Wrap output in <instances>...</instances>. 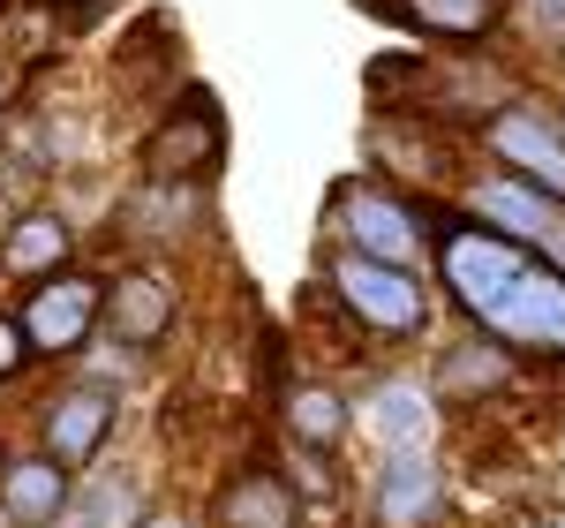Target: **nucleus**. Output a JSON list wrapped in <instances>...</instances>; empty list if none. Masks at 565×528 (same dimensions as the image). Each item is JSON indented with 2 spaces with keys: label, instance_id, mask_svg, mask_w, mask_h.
I'll return each instance as SVG.
<instances>
[{
  "label": "nucleus",
  "instance_id": "6",
  "mask_svg": "<svg viewBox=\"0 0 565 528\" xmlns=\"http://www.w3.org/2000/svg\"><path fill=\"white\" fill-rule=\"evenodd\" d=\"M226 151H234L226 106H218L212 84L189 76L174 98H159L143 114V129L129 144V175L136 181H218L226 175Z\"/></svg>",
  "mask_w": 565,
  "mask_h": 528
},
{
  "label": "nucleus",
  "instance_id": "27",
  "mask_svg": "<svg viewBox=\"0 0 565 528\" xmlns=\"http://www.w3.org/2000/svg\"><path fill=\"white\" fill-rule=\"evenodd\" d=\"M8 98H15V91L0 84V136H8V122H15V106H8Z\"/></svg>",
  "mask_w": 565,
  "mask_h": 528
},
{
  "label": "nucleus",
  "instance_id": "10",
  "mask_svg": "<svg viewBox=\"0 0 565 528\" xmlns=\"http://www.w3.org/2000/svg\"><path fill=\"white\" fill-rule=\"evenodd\" d=\"M189 317V272L167 257H106V325L98 340L167 355Z\"/></svg>",
  "mask_w": 565,
  "mask_h": 528
},
{
  "label": "nucleus",
  "instance_id": "8",
  "mask_svg": "<svg viewBox=\"0 0 565 528\" xmlns=\"http://www.w3.org/2000/svg\"><path fill=\"white\" fill-rule=\"evenodd\" d=\"M121 423H129V400L84 370H45V386L31 393V445L45 461H61L68 476L98 468L121 445Z\"/></svg>",
  "mask_w": 565,
  "mask_h": 528
},
{
  "label": "nucleus",
  "instance_id": "5",
  "mask_svg": "<svg viewBox=\"0 0 565 528\" xmlns=\"http://www.w3.org/2000/svg\"><path fill=\"white\" fill-rule=\"evenodd\" d=\"M468 159L498 167L505 181L535 189L543 204L565 212V106L543 84H513L476 129H468Z\"/></svg>",
  "mask_w": 565,
  "mask_h": 528
},
{
  "label": "nucleus",
  "instance_id": "22",
  "mask_svg": "<svg viewBox=\"0 0 565 528\" xmlns=\"http://www.w3.org/2000/svg\"><path fill=\"white\" fill-rule=\"evenodd\" d=\"M505 39H521L535 61L565 68V0H513V15H505Z\"/></svg>",
  "mask_w": 565,
  "mask_h": 528
},
{
  "label": "nucleus",
  "instance_id": "15",
  "mask_svg": "<svg viewBox=\"0 0 565 528\" xmlns=\"http://www.w3.org/2000/svg\"><path fill=\"white\" fill-rule=\"evenodd\" d=\"M354 8L430 53H490L513 15V0H354Z\"/></svg>",
  "mask_w": 565,
  "mask_h": 528
},
{
  "label": "nucleus",
  "instance_id": "26",
  "mask_svg": "<svg viewBox=\"0 0 565 528\" xmlns=\"http://www.w3.org/2000/svg\"><path fill=\"white\" fill-rule=\"evenodd\" d=\"M45 8L61 15V39H76V31H90V23H98L114 0H45Z\"/></svg>",
  "mask_w": 565,
  "mask_h": 528
},
{
  "label": "nucleus",
  "instance_id": "3",
  "mask_svg": "<svg viewBox=\"0 0 565 528\" xmlns=\"http://www.w3.org/2000/svg\"><path fill=\"white\" fill-rule=\"evenodd\" d=\"M430 204L437 197H415L399 181L370 175V167H348V175L324 181V204H317V242L332 250H354V257L377 264H415L430 272Z\"/></svg>",
  "mask_w": 565,
  "mask_h": 528
},
{
  "label": "nucleus",
  "instance_id": "13",
  "mask_svg": "<svg viewBox=\"0 0 565 528\" xmlns=\"http://www.w3.org/2000/svg\"><path fill=\"white\" fill-rule=\"evenodd\" d=\"M354 408H362V431H370L377 453H437V423H445V415H437L423 370L377 355V362L354 378Z\"/></svg>",
  "mask_w": 565,
  "mask_h": 528
},
{
  "label": "nucleus",
  "instance_id": "14",
  "mask_svg": "<svg viewBox=\"0 0 565 528\" xmlns=\"http://www.w3.org/2000/svg\"><path fill=\"white\" fill-rule=\"evenodd\" d=\"M204 528H309L302 498L287 490L279 461L271 453H234L218 461L212 484H204Z\"/></svg>",
  "mask_w": 565,
  "mask_h": 528
},
{
  "label": "nucleus",
  "instance_id": "4",
  "mask_svg": "<svg viewBox=\"0 0 565 528\" xmlns=\"http://www.w3.org/2000/svg\"><path fill=\"white\" fill-rule=\"evenodd\" d=\"M106 257H167L189 264L218 234V181H121L106 204ZM98 257V264H106Z\"/></svg>",
  "mask_w": 565,
  "mask_h": 528
},
{
  "label": "nucleus",
  "instance_id": "21",
  "mask_svg": "<svg viewBox=\"0 0 565 528\" xmlns=\"http://www.w3.org/2000/svg\"><path fill=\"white\" fill-rule=\"evenodd\" d=\"M271 461H279L287 490L302 498L309 528H317V521H340V528H348V514H354V468H348V461H317V453H279V445H271Z\"/></svg>",
  "mask_w": 565,
  "mask_h": 528
},
{
  "label": "nucleus",
  "instance_id": "17",
  "mask_svg": "<svg viewBox=\"0 0 565 528\" xmlns=\"http://www.w3.org/2000/svg\"><path fill=\"white\" fill-rule=\"evenodd\" d=\"M189 84V61H181V31L174 15H136L129 31H121V45L106 53V91L121 98V106H159V98H174V91Z\"/></svg>",
  "mask_w": 565,
  "mask_h": 528
},
{
  "label": "nucleus",
  "instance_id": "23",
  "mask_svg": "<svg viewBox=\"0 0 565 528\" xmlns=\"http://www.w3.org/2000/svg\"><path fill=\"white\" fill-rule=\"evenodd\" d=\"M84 378H98V386H114V393L129 400L151 386V370H159V355H143V348H121V340H90V355L76 362Z\"/></svg>",
  "mask_w": 565,
  "mask_h": 528
},
{
  "label": "nucleus",
  "instance_id": "28",
  "mask_svg": "<svg viewBox=\"0 0 565 528\" xmlns=\"http://www.w3.org/2000/svg\"><path fill=\"white\" fill-rule=\"evenodd\" d=\"M8 303H15V279H8V272H0V309H8Z\"/></svg>",
  "mask_w": 565,
  "mask_h": 528
},
{
  "label": "nucleus",
  "instance_id": "29",
  "mask_svg": "<svg viewBox=\"0 0 565 528\" xmlns=\"http://www.w3.org/2000/svg\"><path fill=\"white\" fill-rule=\"evenodd\" d=\"M0 528H8V514H0Z\"/></svg>",
  "mask_w": 565,
  "mask_h": 528
},
{
  "label": "nucleus",
  "instance_id": "11",
  "mask_svg": "<svg viewBox=\"0 0 565 528\" xmlns=\"http://www.w3.org/2000/svg\"><path fill=\"white\" fill-rule=\"evenodd\" d=\"M521 378L527 370L498 348V340H482L476 325H437V340L423 348V386H430L437 415H452V423L505 408V393H513Z\"/></svg>",
  "mask_w": 565,
  "mask_h": 528
},
{
  "label": "nucleus",
  "instance_id": "18",
  "mask_svg": "<svg viewBox=\"0 0 565 528\" xmlns=\"http://www.w3.org/2000/svg\"><path fill=\"white\" fill-rule=\"evenodd\" d=\"M76 498V476L61 461H45L31 439H0V514L8 528H61Z\"/></svg>",
  "mask_w": 565,
  "mask_h": 528
},
{
  "label": "nucleus",
  "instance_id": "9",
  "mask_svg": "<svg viewBox=\"0 0 565 528\" xmlns=\"http://www.w3.org/2000/svg\"><path fill=\"white\" fill-rule=\"evenodd\" d=\"M348 528H452L445 453H370V468H354Z\"/></svg>",
  "mask_w": 565,
  "mask_h": 528
},
{
  "label": "nucleus",
  "instance_id": "7",
  "mask_svg": "<svg viewBox=\"0 0 565 528\" xmlns=\"http://www.w3.org/2000/svg\"><path fill=\"white\" fill-rule=\"evenodd\" d=\"M15 325H23V348H31V370H76L106 325V264L98 257H76L68 272L53 279H31L15 295Z\"/></svg>",
  "mask_w": 565,
  "mask_h": 528
},
{
  "label": "nucleus",
  "instance_id": "25",
  "mask_svg": "<svg viewBox=\"0 0 565 528\" xmlns=\"http://www.w3.org/2000/svg\"><path fill=\"white\" fill-rule=\"evenodd\" d=\"M136 528H204V506H189L181 490H159V498H151V514H143Z\"/></svg>",
  "mask_w": 565,
  "mask_h": 528
},
{
  "label": "nucleus",
  "instance_id": "2",
  "mask_svg": "<svg viewBox=\"0 0 565 528\" xmlns=\"http://www.w3.org/2000/svg\"><path fill=\"white\" fill-rule=\"evenodd\" d=\"M309 279L348 309L354 325L370 332V348L392 355V362H407V355H423L437 340L445 303H437L430 272H415V264H377V257H354V250L317 242V272Z\"/></svg>",
  "mask_w": 565,
  "mask_h": 528
},
{
  "label": "nucleus",
  "instance_id": "20",
  "mask_svg": "<svg viewBox=\"0 0 565 528\" xmlns=\"http://www.w3.org/2000/svg\"><path fill=\"white\" fill-rule=\"evenodd\" d=\"M151 498H159V484H151L136 461H114V453H106L98 468L76 476V498H68L61 528H136L151 514Z\"/></svg>",
  "mask_w": 565,
  "mask_h": 528
},
{
  "label": "nucleus",
  "instance_id": "19",
  "mask_svg": "<svg viewBox=\"0 0 565 528\" xmlns=\"http://www.w3.org/2000/svg\"><path fill=\"white\" fill-rule=\"evenodd\" d=\"M295 348H302L309 370H332V378H348V386L377 362L370 332H362V325H354L317 279H302V295H295Z\"/></svg>",
  "mask_w": 565,
  "mask_h": 528
},
{
  "label": "nucleus",
  "instance_id": "24",
  "mask_svg": "<svg viewBox=\"0 0 565 528\" xmlns=\"http://www.w3.org/2000/svg\"><path fill=\"white\" fill-rule=\"evenodd\" d=\"M23 378H39V370H31V348H23L15 309H0V386H23Z\"/></svg>",
  "mask_w": 565,
  "mask_h": 528
},
{
  "label": "nucleus",
  "instance_id": "16",
  "mask_svg": "<svg viewBox=\"0 0 565 528\" xmlns=\"http://www.w3.org/2000/svg\"><path fill=\"white\" fill-rule=\"evenodd\" d=\"M84 257V220L45 189L31 204H15L8 220H0V272L15 279V295L31 287V279H53V272H68V264Z\"/></svg>",
  "mask_w": 565,
  "mask_h": 528
},
{
  "label": "nucleus",
  "instance_id": "12",
  "mask_svg": "<svg viewBox=\"0 0 565 528\" xmlns=\"http://www.w3.org/2000/svg\"><path fill=\"white\" fill-rule=\"evenodd\" d=\"M354 439H362V408H354V386L332 378V370H302L287 393L271 400V445H279V453L348 461Z\"/></svg>",
  "mask_w": 565,
  "mask_h": 528
},
{
  "label": "nucleus",
  "instance_id": "1",
  "mask_svg": "<svg viewBox=\"0 0 565 528\" xmlns=\"http://www.w3.org/2000/svg\"><path fill=\"white\" fill-rule=\"evenodd\" d=\"M430 287L452 325L513 355L535 378H565V264L535 242L468 220L460 204H430Z\"/></svg>",
  "mask_w": 565,
  "mask_h": 528
}]
</instances>
